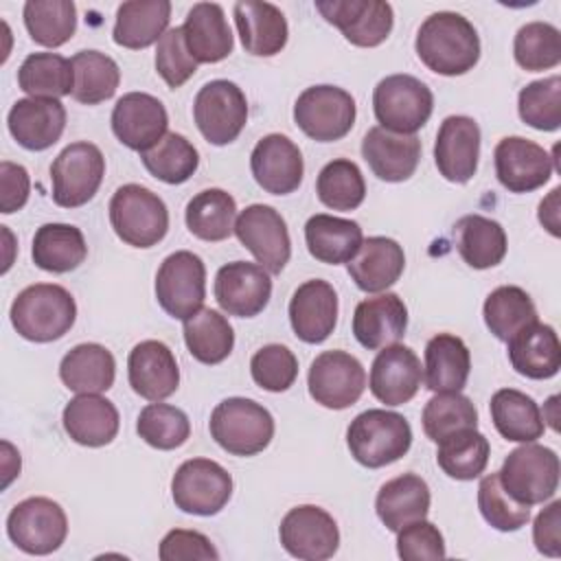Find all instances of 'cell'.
<instances>
[{
	"label": "cell",
	"instance_id": "14",
	"mask_svg": "<svg viewBox=\"0 0 561 561\" xmlns=\"http://www.w3.org/2000/svg\"><path fill=\"white\" fill-rule=\"evenodd\" d=\"M234 234L270 274H280L291 256V239L283 215L267 204H250L237 215Z\"/></svg>",
	"mask_w": 561,
	"mask_h": 561
},
{
	"label": "cell",
	"instance_id": "53",
	"mask_svg": "<svg viewBox=\"0 0 561 561\" xmlns=\"http://www.w3.org/2000/svg\"><path fill=\"white\" fill-rule=\"evenodd\" d=\"M513 55L519 68L539 72L559 66L561 61V33L550 22H528L513 39Z\"/></svg>",
	"mask_w": 561,
	"mask_h": 561
},
{
	"label": "cell",
	"instance_id": "26",
	"mask_svg": "<svg viewBox=\"0 0 561 561\" xmlns=\"http://www.w3.org/2000/svg\"><path fill=\"white\" fill-rule=\"evenodd\" d=\"M7 125L20 147L44 151L61 138L66 129V107L59 99H18L9 110Z\"/></svg>",
	"mask_w": 561,
	"mask_h": 561
},
{
	"label": "cell",
	"instance_id": "58",
	"mask_svg": "<svg viewBox=\"0 0 561 561\" xmlns=\"http://www.w3.org/2000/svg\"><path fill=\"white\" fill-rule=\"evenodd\" d=\"M397 554L403 561H438L445 559V539L438 526L427 519L412 522L397 530Z\"/></svg>",
	"mask_w": 561,
	"mask_h": 561
},
{
	"label": "cell",
	"instance_id": "49",
	"mask_svg": "<svg viewBox=\"0 0 561 561\" xmlns=\"http://www.w3.org/2000/svg\"><path fill=\"white\" fill-rule=\"evenodd\" d=\"M436 445V462L454 480H473L486 469L491 447L478 427L449 434Z\"/></svg>",
	"mask_w": 561,
	"mask_h": 561
},
{
	"label": "cell",
	"instance_id": "3",
	"mask_svg": "<svg viewBox=\"0 0 561 561\" xmlns=\"http://www.w3.org/2000/svg\"><path fill=\"white\" fill-rule=\"evenodd\" d=\"M346 445L359 465L379 469L408 454L412 445V427L399 412L370 408L351 421Z\"/></svg>",
	"mask_w": 561,
	"mask_h": 561
},
{
	"label": "cell",
	"instance_id": "59",
	"mask_svg": "<svg viewBox=\"0 0 561 561\" xmlns=\"http://www.w3.org/2000/svg\"><path fill=\"white\" fill-rule=\"evenodd\" d=\"M158 557L162 561H191V559H199V561L213 559V561H217L219 552L204 533L173 528L162 537Z\"/></svg>",
	"mask_w": 561,
	"mask_h": 561
},
{
	"label": "cell",
	"instance_id": "32",
	"mask_svg": "<svg viewBox=\"0 0 561 561\" xmlns=\"http://www.w3.org/2000/svg\"><path fill=\"white\" fill-rule=\"evenodd\" d=\"M346 265L351 278L362 291L379 294L401 278L405 254L403 248L390 237H368Z\"/></svg>",
	"mask_w": 561,
	"mask_h": 561
},
{
	"label": "cell",
	"instance_id": "44",
	"mask_svg": "<svg viewBox=\"0 0 561 561\" xmlns=\"http://www.w3.org/2000/svg\"><path fill=\"white\" fill-rule=\"evenodd\" d=\"M18 85L33 99H59L72 94V64L57 53H31L18 70Z\"/></svg>",
	"mask_w": 561,
	"mask_h": 561
},
{
	"label": "cell",
	"instance_id": "7",
	"mask_svg": "<svg viewBox=\"0 0 561 561\" xmlns=\"http://www.w3.org/2000/svg\"><path fill=\"white\" fill-rule=\"evenodd\" d=\"M559 456L554 449L524 443L513 449L497 471L502 486L522 504H543L559 489Z\"/></svg>",
	"mask_w": 561,
	"mask_h": 561
},
{
	"label": "cell",
	"instance_id": "12",
	"mask_svg": "<svg viewBox=\"0 0 561 561\" xmlns=\"http://www.w3.org/2000/svg\"><path fill=\"white\" fill-rule=\"evenodd\" d=\"M9 539L26 554H50L61 548L68 535L64 508L50 497H26L7 517Z\"/></svg>",
	"mask_w": 561,
	"mask_h": 561
},
{
	"label": "cell",
	"instance_id": "20",
	"mask_svg": "<svg viewBox=\"0 0 561 561\" xmlns=\"http://www.w3.org/2000/svg\"><path fill=\"white\" fill-rule=\"evenodd\" d=\"M110 123L114 136L127 149L142 153L167 134L169 114L156 96L147 92H127L116 101Z\"/></svg>",
	"mask_w": 561,
	"mask_h": 561
},
{
	"label": "cell",
	"instance_id": "57",
	"mask_svg": "<svg viewBox=\"0 0 561 561\" xmlns=\"http://www.w3.org/2000/svg\"><path fill=\"white\" fill-rule=\"evenodd\" d=\"M156 70L169 88L184 85L197 70V61L191 57L182 26L169 28L156 46Z\"/></svg>",
	"mask_w": 561,
	"mask_h": 561
},
{
	"label": "cell",
	"instance_id": "23",
	"mask_svg": "<svg viewBox=\"0 0 561 561\" xmlns=\"http://www.w3.org/2000/svg\"><path fill=\"white\" fill-rule=\"evenodd\" d=\"M423 381L421 359L410 346L392 344L377 353L370 364L368 386L375 399L386 405H403L419 392Z\"/></svg>",
	"mask_w": 561,
	"mask_h": 561
},
{
	"label": "cell",
	"instance_id": "47",
	"mask_svg": "<svg viewBox=\"0 0 561 561\" xmlns=\"http://www.w3.org/2000/svg\"><path fill=\"white\" fill-rule=\"evenodd\" d=\"M22 15L31 39L46 48L64 46L77 31V7L72 0H28Z\"/></svg>",
	"mask_w": 561,
	"mask_h": 561
},
{
	"label": "cell",
	"instance_id": "35",
	"mask_svg": "<svg viewBox=\"0 0 561 561\" xmlns=\"http://www.w3.org/2000/svg\"><path fill=\"white\" fill-rule=\"evenodd\" d=\"M171 2L169 0H129L116 9V22L112 31L114 44L142 50L158 44L169 31Z\"/></svg>",
	"mask_w": 561,
	"mask_h": 561
},
{
	"label": "cell",
	"instance_id": "62",
	"mask_svg": "<svg viewBox=\"0 0 561 561\" xmlns=\"http://www.w3.org/2000/svg\"><path fill=\"white\" fill-rule=\"evenodd\" d=\"M559 193H561L559 186L552 188L550 195L539 204V221L554 237H559Z\"/></svg>",
	"mask_w": 561,
	"mask_h": 561
},
{
	"label": "cell",
	"instance_id": "29",
	"mask_svg": "<svg viewBox=\"0 0 561 561\" xmlns=\"http://www.w3.org/2000/svg\"><path fill=\"white\" fill-rule=\"evenodd\" d=\"M506 346L511 366L528 379H550L561 368V342L550 324L535 320L517 331Z\"/></svg>",
	"mask_w": 561,
	"mask_h": 561
},
{
	"label": "cell",
	"instance_id": "1",
	"mask_svg": "<svg viewBox=\"0 0 561 561\" xmlns=\"http://www.w3.org/2000/svg\"><path fill=\"white\" fill-rule=\"evenodd\" d=\"M414 48L419 59L443 77L465 75L480 59L476 26L454 11H438L425 18L419 26Z\"/></svg>",
	"mask_w": 561,
	"mask_h": 561
},
{
	"label": "cell",
	"instance_id": "9",
	"mask_svg": "<svg viewBox=\"0 0 561 561\" xmlns=\"http://www.w3.org/2000/svg\"><path fill=\"white\" fill-rule=\"evenodd\" d=\"M193 118L206 142L230 145L248 123L243 90L228 79H213L199 88L193 101Z\"/></svg>",
	"mask_w": 561,
	"mask_h": 561
},
{
	"label": "cell",
	"instance_id": "11",
	"mask_svg": "<svg viewBox=\"0 0 561 561\" xmlns=\"http://www.w3.org/2000/svg\"><path fill=\"white\" fill-rule=\"evenodd\" d=\"M232 495V476L210 458L184 460L171 480L175 506L188 515H217Z\"/></svg>",
	"mask_w": 561,
	"mask_h": 561
},
{
	"label": "cell",
	"instance_id": "19",
	"mask_svg": "<svg viewBox=\"0 0 561 561\" xmlns=\"http://www.w3.org/2000/svg\"><path fill=\"white\" fill-rule=\"evenodd\" d=\"M495 175L508 193H530L543 186L552 171V156L537 142L522 136H506L493 151Z\"/></svg>",
	"mask_w": 561,
	"mask_h": 561
},
{
	"label": "cell",
	"instance_id": "27",
	"mask_svg": "<svg viewBox=\"0 0 561 561\" xmlns=\"http://www.w3.org/2000/svg\"><path fill=\"white\" fill-rule=\"evenodd\" d=\"M408 329V307L392 294L364 298L353 313V335L368 351H381L399 344Z\"/></svg>",
	"mask_w": 561,
	"mask_h": 561
},
{
	"label": "cell",
	"instance_id": "45",
	"mask_svg": "<svg viewBox=\"0 0 561 561\" xmlns=\"http://www.w3.org/2000/svg\"><path fill=\"white\" fill-rule=\"evenodd\" d=\"M482 316L486 329L500 342H508L517 331L537 320V309L526 289L517 285H502L486 296Z\"/></svg>",
	"mask_w": 561,
	"mask_h": 561
},
{
	"label": "cell",
	"instance_id": "25",
	"mask_svg": "<svg viewBox=\"0 0 561 561\" xmlns=\"http://www.w3.org/2000/svg\"><path fill=\"white\" fill-rule=\"evenodd\" d=\"M289 324L307 344L324 342L337 324V294L331 283L311 278L298 285L289 300Z\"/></svg>",
	"mask_w": 561,
	"mask_h": 561
},
{
	"label": "cell",
	"instance_id": "21",
	"mask_svg": "<svg viewBox=\"0 0 561 561\" xmlns=\"http://www.w3.org/2000/svg\"><path fill=\"white\" fill-rule=\"evenodd\" d=\"M480 127L471 116H447L436 134L434 162L438 173L454 184L469 182L478 171Z\"/></svg>",
	"mask_w": 561,
	"mask_h": 561
},
{
	"label": "cell",
	"instance_id": "37",
	"mask_svg": "<svg viewBox=\"0 0 561 561\" xmlns=\"http://www.w3.org/2000/svg\"><path fill=\"white\" fill-rule=\"evenodd\" d=\"M59 377L77 394H101L114 386L116 362L103 344L83 342L64 355Z\"/></svg>",
	"mask_w": 561,
	"mask_h": 561
},
{
	"label": "cell",
	"instance_id": "41",
	"mask_svg": "<svg viewBox=\"0 0 561 561\" xmlns=\"http://www.w3.org/2000/svg\"><path fill=\"white\" fill-rule=\"evenodd\" d=\"M31 256L39 270L66 274L85 261L88 243L72 224H44L35 230Z\"/></svg>",
	"mask_w": 561,
	"mask_h": 561
},
{
	"label": "cell",
	"instance_id": "28",
	"mask_svg": "<svg viewBox=\"0 0 561 561\" xmlns=\"http://www.w3.org/2000/svg\"><path fill=\"white\" fill-rule=\"evenodd\" d=\"M362 156L370 171L383 182H403L414 175L421 160V140L416 134H394L383 127H370L362 140Z\"/></svg>",
	"mask_w": 561,
	"mask_h": 561
},
{
	"label": "cell",
	"instance_id": "39",
	"mask_svg": "<svg viewBox=\"0 0 561 561\" xmlns=\"http://www.w3.org/2000/svg\"><path fill=\"white\" fill-rule=\"evenodd\" d=\"M491 421L502 438L513 443H535L543 436L546 423L541 410L533 397L515 388H500L493 392Z\"/></svg>",
	"mask_w": 561,
	"mask_h": 561
},
{
	"label": "cell",
	"instance_id": "51",
	"mask_svg": "<svg viewBox=\"0 0 561 561\" xmlns=\"http://www.w3.org/2000/svg\"><path fill=\"white\" fill-rule=\"evenodd\" d=\"M423 432L438 443L449 434L478 427V410L469 397L460 392H436L423 408Z\"/></svg>",
	"mask_w": 561,
	"mask_h": 561
},
{
	"label": "cell",
	"instance_id": "38",
	"mask_svg": "<svg viewBox=\"0 0 561 561\" xmlns=\"http://www.w3.org/2000/svg\"><path fill=\"white\" fill-rule=\"evenodd\" d=\"M471 353L454 333H438L425 344L423 379L432 392H460L469 379Z\"/></svg>",
	"mask_w": 561,
	"mask_h": 561
},
{
	"label": "cell",
	"instance_id": "36",
	"mask_svg": "<svg viewBox=\"0 0 561 561\" xmlns=\"http://www.w3.org/2000/svg\"><path fill=\"white\" fill-rule=\"evenodd\" d=\"M364 241L362 228L353 219L318 213L305 224V243L309 254L327 265L348 263Z\"/></svg>",
	"mask_w": 561,
	"mask_h": 561
},
{
	"label": "cell",
	"instance_id": "30",
	"mask_svg": "<svg viewBox=\"0 0 561 561\" xmlns=\"http://www.w3.org/2000/svg\"><path fill=\"white\" fill-rule=\"evenodd\" d=\"M232 13L245 53L256 57H274L285 48L289 28L283 11L276 4L243 0L234 4Z\"/></svg>",
	"mask_w": 561,
	"mask_h": 561
},
{
	"label": "cell",
	"instance_id": "5",
	"mask_svg": "<svg viewBox=\"0 0 561 561\" xmlns=\"http://www.w3.org/2000/svg\"><path fill=\"white\" fill-rule=\"evenodd\" d=\"M110 224L131 248H151L169 230V210L160 195L140 184H123L110 199Z\"/></svg>",
	"mask_w": 561,
	"mask_h": 561
},
{
	"label": "cell",
	"instance_id": "13",
	"mask_svg": "<svg viewBox=\"0 0 561 561\" xmlns=\"http://www.w3.org/2000/svg\"><path fill=\"white\" fill-rule=\"evenodd\" d=\"M156 298L158 305L178 320H186L199 311L206 298L204 261L188 250L169 254L156 272Z\"/></svg>",
	"mask_w": 561,
	"mask_h": 561
},
{
	"label": "cell",
	"instance_id": "4",
	"mask_svg": "<svg viewBox=\"0 0 561 561\" xmlns=\"http://www.w3.org/2000/svg\"><path fill=\"white\" fill-rule=\"evenodd\" d=\"M210 436L232 456L261 454L274 438V419L267 408L245 397L219 401L210 414Z\"/></svg>",
	"mask_w": 561,
	"mask_h": 561
},
{
	"label": "cell",
	"instance_id": "34",
	"mask_svg": "<svg viewBox=\"0 0 561 561\" xmlns=\"http://www.w3.org/2000/svg\"><path fill=\"white\" fill-rule=\"evenodd\" d=\"M430 502L432 495L427 482L416 473H403L381 484L375 500V511L381 524L397 533L412 522L425 519L430 513Z\"/></svg>",
	"mask_w": 561,
	"mask_h": 561
},
{
	"label": "cell",
	"instance_id": "46",
	"mask_svg": "<svg viewBox=\"0 0 561 561\" xmlns=\"http://www.w3.org/2000/svg\"><path fill=\"white\" fill-rule=\"evenodd\" d=\"M75 72L72 99L83 105H96L114 96L121 83L118 64L99 50H79L70 59Z\"/></svg>",
	"mask_w": 561,
	"mask_h": 561
},
{
	"label": "cell",
	"instance_id": "54",
	"mask_svg": "<svg viewBox=\"0 0 561 561\" xmlns=\"http://www.w3.org/2000/svg\"><path fill=\"white\" fill-rule=\"evenodd\" d=\"M517 112L533 129L557 131L561 127V77L552 75L522 88Z\"/></svg>",
	"mask_w": 561,
	"mask_h": 561
},
{
	"label": "cell",
	"instance_id": "42",
	"mask_svg": "<svg viewBox=\"0 0 561 561\" xmlns=\"http://www.w3.org/2000/svg\"><path fill=\"white\" fill-rule=\"evenodd\" d=\"M184 219L193 237L202 241H224L234 232L237 202L224 188H204L188 199Z\"/></svg>",
	"mask_w": 561,
	"mask_h": 561
},
{
	"label": "cell",
	"instance_id": "6",
	"mask_svg": "<svg viewBox=\"0 0 561 561\" xmlns=\"http://www.w3.org/2000/svg\"><path fill=\"white\" fill-rule=\"evenodd\" d=\"M432 110V90L412 75H388L373 90L375 118L388 131L412 136L430 121Z\"/></svg>",
	"mask_w": 561,
	"mask_h": 561
},
{
	"label": "cell",
	"instance_id": "61",
	"mask_svg": "<svg viewBox=\"0 0 561 561\" xmlns=\"http://www.w3.org/2000/svg\"><path fill=\"white\" fill-rule=\"evenodd\" d=\"M535 548L546 557L561 554V502L554 500L539 511L533 524Z\"/></svg>",
	"mask_w": 561,
	"mask_h": 561
},
{
	"label": "cell",
	"instance_id": "16",
	"mask_svg": "<svg viewBox=\"0 0 561 561\" xmlns=\"http://www.w3.org/2000/svg\"><path fill=\"white\" fill-rule=\"evenodd\" d=\"M280 546L296 559L324 561L340 548L335 519L316 504H300L285 513L278 526Z\"/></svg>",
	"mask_w": 561,
	"mask_h": 561
},
{
	"label": "cell",
	"instance_id": "8",
	"mask_svg": "<svg viewBox=\"0 0 561 561\" xmlns=\"http://www.w3.org/2000/svg\"><path fill=\"white\" fill-rule=\"evenodd\" d=\"M355 99L337 85H311L294 103V121L305 136L318 142L344 138L355 125Z\"/></svg>",
	"mask_w": 561,
	"mask_h": 561
},
{
	"label": "cell",
	"instance_id": "43",
	"mask_svg": "<svg viewBox=\"0 0 561 561\" xmlns=\"http://www.w3.org/2000/svg\"><path fill=\"white\" fill-rule=\"evenodd\" d=\"M184 342L188 353L202 364H221L234 346V331L226 316L215 309L202 307L191 318L182 320Z\"/></svg>",
	"mask_w": 561,
	"mask_h": 561
},
{
	"label": "cell",
	"instance_id": "10",
	"mask_svg": "<svg viewBox=\"0 0 561 561\" xmlns=\"http://www.w3.org/2000/svg\"><path fill=\"white\" fill-rule=\"evenodd\" d=\"M103 175L105 158L96 145L79 140L64 147L50 164L53 202L61 208L88 204L96 195Z\"/></svg>",
	"mask_w": 561,
	"mask_h": 561
},
{
	"label": "cell",
	"instance_id": "17",
	"mask_svg": "<svg viewBox=\"0 0 561 561\" xmlns=\"http://www.w3.org/2000/svg\"><path fill=\"white\" fill-rule=\"evenodd\" d=\"M316 11L359 48H375L388 39L394 13L383 0H316Z\"/></svg>",
	"mask_w": 561,
	"mask_h": 561
},
{
	"label": "cell",
	"instance_id": "24",
	"mask_svg": "<svg viewBox=\"0 0 561 561\" xmlns=\"http://www.w3.org/2000/svg\"><path fill=\"white\" fill-rule=\"evenodd\" d=\"M127 379L136 394L162 401L180 386V368L173 351L160 340L138 342L127 357Z\"/></svg>",
	"mask_w": 561,
	"mask_h": 561
},
{
	"label": "cell",
	"instance_id": "56",
	"mask_svg": "<svg viewBox=\"0 0 561 561\" xmlns=\"http://www.w3.org/2000/svg\"><path fill=\"white\" fill-rule=\"evenodd\" d=\"M254 383L267 392H285L298 377V359L283 344H265L250 359Z\"/></svg>",
	"mask_w": 561,
	"mask_h": 561
},
{
	"label": "cell",
	"instance_id": "55",
	"mask_svg": "<svg viewBox=\"0 0 561 561\" xmlns=\"http://www.w3.org/2000/svg\"><path fill=\"white\" fill-rule=\"evenodd\" d=\"M478 508L489 526L513 533L530 519V506L517 502L500 482L497 473H489L478 484Z\"/></svg>",
	"mask_w": 561,
	"mask_h": 561
},
{
	"label": "cell",
	"instance_id": "33",
	"mask_svg": "<svg viewBox=\"0 0 561 561\" xmlns=\"http://www.w3.org/2000/svg\"><path fill=\"white\" fill-rule=\"evenodd\" d=\"M66 434L83 447L110 445L121 427L116 405L101 394H77L61 414Z\"/></svg>",
	"mask_w": 561,
	"mask_h": 561
},
{
	"label": "cell",
	"instance_id": "2",
	"mask_svg": "<svg viewBox=\"0 0 561 561\" xmlns=\"http://www.w3.org/2000/svg\"><path fill=\"white\" fill-rule=\"evenodd\" d=\"M11 324L28 342L46 344L64 337L77 318L72 294L55 283H35L24 287L9 311Z\"/></svg>",
	"mask_w": 561,
	"mask_h": 561
},
{
	"label": "cell",
	"instance_id": "52",
	"mask_svg": "<svg viewBox=\"0 0 561 561\" xmlns=\"http://www.w3.org/2000/svg\"><path fill=\"white\" fill-rule=\"evenodd\" d=\"M136 432L147 445L169 451L182 447L188 440L191 421L180 408L153 401L140 410Z\"/></svg>",
	"mask_w": 561,
	"mask_h": 561
},
{
	"label": "cell",
	"instance_id": "48",
	"mask_svg": "<svg viewBox=\"0 0 561 561\" xmlns=\"http://www.w3.org/2000/svg\"><path fill=\"white\" fill-rule=\"evenodd\" d=\"M145 169L164 184H184L199 167L195 145L182 134L167 131L151 149L140 153Z\"/></svg>",
	"mask_w": 561,
	"mask_h": 561
},
{
	"label": "cell",
	"instance_id": "40",
	"mask_svg": "<svg viewBox=\"0 0 561 561\" xmlns=\"http://www.w3.org/2000/svg\"><path fill=\"white\" fill-rule=\"evenodd\" d=\"M456 250L462 261L473 270H489L502 263L506 256L504 228L484 215H465L454 226Z\"/></svg>",
	"mask_w": 561,
	"mask_h": 561
},
{
	"label": "cell",
	"instance_id": "50",
	"mask_svg": "<svg viewBox=\"0 0 561 561\" xmlns=\"http://www.w3.org/2000/svg\"><path fill=\"white\" fill-rule=\"evenodd\" d=\"M316 193L331 210H355L366 197V182L353 160L337 158L320 169Z\"/></svg>",
	"mask_w": 561,
	"mask_h": 561
},
{
	"label": "cell",
	"instance_id": "60",
	"mask_svg": "<svg viewBox=\"0 0 561 561\" xmlns=\"http://www.w3.org/2000/svg\"><path fill=\"white\" fill-rule=\"evenodd\" d=\"M31 193V178L22 164L0 162V213L11 215L20 210Z\"/></svg>",
	"mask_w": 561,
	"mask_h": 561
},
{
	"label": "cell",
	"instance_id": "18",
	"mask_svg": "<svg viewBox=\"0 0 561 561\" xmlns=\"http://www.w3.org/2000/svg\"><path fill=\"white\" fill-rule=\"evenodd\" d=\"M270 298L272 278L263 265L232 261L217 270L215 300L228 316L254 318L267 307Z\"/></svg>",
	"mask_w": 561,
	"mask_h": 561
},
{
	"label": "cell",
	"instance_id": "15",
	"mask_svg": "<svg viewBox=\"0 0 561 561\" xmlns=\"http://www.w3.org/2000/svg\"><path fill=\"white\" fill-rule=\"evenodd\" d=\"M307 386L316 403L329 410H344L359 401L366 388V370L346 351H324L311 362Z\"/></svg>",
	"mask_w": 561,
	"mask_h": 561
},
{
	"label": "cell",
	"instance_id": "22",
	"mask_svg": "<svg viewBox=\"0 0 561 561\" xmlns=\"http://www.w3.org/2000/svg\"><path fill=\"white\" fill-rule=\"evenodd\" d=\"M250 169L265 193L289 195L302 182L305 162L291 138L285 134H267L254 145L250 153Z\"/></svg>",
	"mask_w": 561,
	"mask_h": 561
},
{
	"label": "cell",
	"instance_id": "31",
	"mask_svg": "<svg viewBox=\"0 0 561 561\" xmlns=\"http://www.w3.org/2000/svg\"><path fill=\"white\" fill-rule=\"evenodd\" d=\"M182 31L186 48L197 64H217L234 48L226 13L217 2L193 4L186 13Z\"/></svg>",
	"mask_w": 561,
	"mask_h": 561
}]
</instances>
